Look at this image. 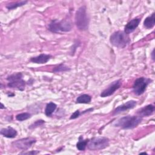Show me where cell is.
I'll return each instance as SVG.
<instances>
[{
	"label": "cell",
	"mask_w": 155,
	"mask_h": 155,
	"mask_svg": "<svg viewBox=\"0 0 155 155\" xmlns=\"http://www.w3.org/2000/svg\"><path fill=\"white\" fill-rule=\"evenodd\" d=\"M57 105L54 103L50 102L47 104L45 109V114L47 116H50L56 109Z\"/></svg>",
	"instance_id": "17"
},
{
	"label": "cell",
	"mask_w": 155,
	"mask_h": 155,
	"mask_svg": "<svg viewBox=\"0 0 155 155\" xmlns=\"http://www.w3.org/2000/svg\"><path fill=\"white\" fill-rule=\"evenodd\" d=\"M86 10V7L82 5L78 9L75 14V24L77 28L81 31H85L88 28L89 19Z\"/></svg>",
	"instance_id": "1"
},
{
	"label": "cell",
	"mask_w": 155,
	"mask_h": 155,
	"mask_svg": "<svg viewBox=\"0 0 155 155\" xmlns=\"http://www.w3.org/2000/svg\"><path fill=\"white\" fill-rule=\"evenodd\" d=\"M27 1H18V2H12L6 5V8L8 10H13L19 7H21L27 3Z\"/></svg>",
	"instance_id": "19"
},
{
	"label": "cell",
	"mask_w": 155,
	"mask_h": 155,
	"mask_svg": "<svg viewBox=\"0 0 155 155\" xmlns=\"http://www.w3.org/2000/svg\"><path fill=\"white\" fill-rule=\"evenodd\" d=\"M154 13H153L151 15L148 16L145 18V19L143 21V25L147 28H151L154 26Z\"/></svg>",
	"instance_id": "15"
},
{
	"label": "cell",
	"mask_w": 155,
	"mask_h": 155,
	"mask_svg": "<svg viewBox=\"0 0 155 155\" xmlns=\"http://www.w3.org/2000/svg\"><path fill=\"white\" fill-rule=\"evenodd\" d=\"M69 70H70V68L63 64H61L58 65V66L55 67L53 70V71L55 73L62 72V71L64 72V71H67Z\"/></svg>",
	"instance_id": "20"
},
{
	"label": "cell",
	"mask_w": 155,
	"mask_h": 155,
	"mask_svg": "<svg viewBox=\"0 0 155 155\" xmlns=\"http://www.w3.org/2000/svg\"><path fill=\"white\" fill-rule=\"evenodd\" d=\"M154 50H153L152 51V52H151V58H152L153 60H154Z\"/></svg>",
	"instance_id": "25"
},
{
	"label": "cell",
	"mask_w": 155,
	"mask_h": 155,
	"mask_svg": "<svg viewBox=\"0 0 155 155\" xmlns=\"http://www.w3.org/2000/svg\"><path fill=\"white\" fill-rule=\"evenodd\" d=\"M0 133L1 135L7 138H14L18 134L17 131L15 128L11 127H8L7 128H2L1 130Z\"/></svg>",
	"instance_id": "14"
},
{
	"label": "cell",
	"mask_w": 155,
	"mask_h": 155,
	"mask_svg": "<svg viewBox=\"0 0 155 155\" xmlns=\"http://www.w3.org/2000/svg\"><path fill=\"white\" fill-rule=\"evenodd\" d=\"M51 58H52V56L50 54L42 53L37 56L31 58L30 59V61L33 63L43 64L47 62Z\"/></svg>",
	"instance_id": "12"
},
{
	"label": "cell",
	"mask_w": 155,
	"mask_h": 155,
	"mask_svg": "<svg viewBox=\"0 0 155 155\" xmlns=\"http://www.w3.org/2000/svg\"><path fill=\"white\" fill-rule=\"evenodd\" d=\"M111 44L117 48H122L125 47L130 42V39L128 35L124 31H117L114 32L110 37Z\"/></svg>",
	"instance_id": "3"
},
{
	"label": "cell",
	"mask_w": 155,
	"mask_h": 155,
	"mask_svg": "<svg viewBox=\"0 0 155 155\" xmlns=\"http://www.w3.org/2000/svg\"><path fill=\"white\" fill-rule=\"evenodd\" d=\"M110 140L105 137H96L88 140L87 148L90 150H100L105 149L109 146Z\"/></svg>",
	"instance_id": "6"
},
{
	"label": "cell",
	"mask_w": 155,
	"mask_h": 155,
	"mask_svg": "<svg viewBox=\"0 0 155 155\" xmlns=\"http://www.w3.org/2000/svg\"><path fill=\"white\" fill-rule=\"evenodd\" d=\"M154 111V106L152 104H149L137 110V114L142 117H147L151 115Z\"/></svg>",
	"instance_id": "13"
},
{
	"label": "cell",
	"mask_w": 155,
	"mask_h": 155,
	"mask_svg": "<svg viewBox=\"0 0 155 155\" xmlns=\"http://www.w3.org/2000/svg\"><path fill=\"white\" fill-rule=\"evenodd\" d=\"M45 123V121L44 120H42V119H40V120H36L35 122H33L32 124H31L29 127H28V128L29 129H31V130H33V129H35L38 127H40L41 125H42L44 124Z\"/></svg>",
	"instance_id": "22"
},
{
	"label": "cell",
	"mask_w": 155,
	"mask_h": 155,
	"mask_svg": "<svg viewBox=\"0 0 155 155\" xmlns=\"http://www.w3.org/2000/svg\"><path fill=\"white\" fill-rule=\"evenodd\" d=\"M88 139L84 140L82 136H80L79 137V141L76 143V148L79 151H84L87 146V143L88 142Z\"/></svg>",
	"instance_id": "18"
},
{
	"label": "cell",
	"mask_w": 155,
	"mask_h": 155,
	"mask_svg": "<svg viewBox=\"0 0 155 155\" xmlns=\"http://www.w3.org/2000/svg\"><path fill=\"white\" fill-rule=\"evenodd\" d=\"M121 86V81L120 79L116 80L111 82L105 89H104L101 93L100 96L102 97H105L110 96L114 94V93Z\"/></svg>",
	"instance_id": "9"
},
{
	"label": "cell",
	"mask_w": 155,
	"mask_h": 155,
	"mask_svg": "<svg viewBox=\"0 0 155 155\" xmlns=\"http://www.w3.org/2000/svg\"><path fill=\"white\" fill-rule=\"evenodd\" d=\"M91 101V97L87 94H84L80 95L76 98V102L78 104H89Z\"/></svg>",
	"instance_id": "16"
},
{
	"label": "cell",
	"mask_w": 155,
	"mask_h": 155,
	"mask_svg": "<svg viewBox=\"0 0 155 155\" xmlns=\"http://www.w3.org/2000/svg\"><path fill=\"white\" fill-rule=\"evenodd\" d=\"M140 154H147V153H145V152H143V153H140Z\"/></svg>",
	"instance_id": "27"
},
{
	"label": "cell",
	"mask_w": 155,
	"mask_h": 155,
	"mask_svg": "<svg viewBox=\"0 0 155 155\" xmlns=\"http://www.w3.org/2000/svg\"><path fill=\"white\" fill-rule=\"evenodd\" d=\"M142 121V117L139 116H127L119 119L114 126L122 129H133L136 127Z\"/></svg>",
	"instance_id": "2"
},
{
	"label": "cell",
	"mask_w": 155,
	"mask_h": 155,
	"mask_svg": "<svg viewBox=\"0 0 155 155\" xmlns=\"http://www.w3.org/2000/svg\"><path fill=\"white\" fill-rule=\"evenodd\" d=\"M71 28L72 26L71 22L69 20L66 19H64L61 21L54 19L48 24V30L50 31L55 33L68 32L71 31Z\"/></svg>",
	"instance_id": "4"
},
{
	"label": "cell",
	"mask_w": 155,
	"mask_h": 155,
	"mask_svg": "<svg viewBox=\"0 0 155 155\" xmlns=\"http://www.w3.org/2000/svg\"><path fill=\"white\" fill-rule=\"evenodd\" d=\"M36 142V139L33 137H25L13 141L12 144L15 147L21 150H27Z\"/></svg>",
	"instance_id": "8"
},
{
	"label": "cell",
	"mask_w": 155,
	"mask_h": 155,
	"mask_svg": "<svg viewBox=\"0 0 155 155\" xmlns=\"http://www.w3.org/2000/svg\"><path fill=\"white\" fill-rule=\"evenodd\" d=\"M80 115H81L80 111L79 110H76L71 115L70 119H75L78 118Z\"/></svg>",
	"instance_id": "23"
},
{
	"label": "cell",
	"mask_w": 155,
	"mask_h": 155,
	"mask_svg": "<svg viewBox=\"0 0 155 155\" xmlns=\"http://www.w3.org/2000/svg\"><path fill=\"white\" fill-rule=\"evenodd\" d=\"M151 82V79L144 77L136 79L133 85V91L134 93L137 96L142 94L147 90L148 85Z\"/></svg>",
	"instance_id": "7"
},
{
	"label": "cell",
	"mask_w": 155,
	"mask_h": 155,
	"mask_svg": "<svg viewBox=\"0 0 155 155\" xmlns=\"http://www.w3.org/2000/svg\"><path fill=\"white\" fill-rule=\"evenodd\" d=\"M39 153V151L37 150H32L30 151H27V152H22L20 153V154H31V155H35L38 154Z\"/></svg>",
	"instance_id": "24"
},
{
	"label": "cell",
	"mask_w": 155,
	"mask_h": 155,
	"mask_svg": "<svg viewBox=\"0 0 155 155\" xmlns=\"http://www.w3.org/2000/svg\"><path fill=\"white\" fill-rule=\"evenodd\" d=\"M3 108H5V107H4V105H3V104H2V103H1V109H3Z\"/></svg>",
	"instance_id": "26"
},
{
	"label": "cell",
	"mask_w": 155,
	"mask_h": 155,
	"mask_svg": "<svg viewBox=\"0 0 155 155\" xmlns=\"http://www.w3.org/2000/svg\"><path fill=\"white\" fill-rule=\"evenodd\" d=\"M8 81L7 86L10 88H16L21 91H23L25 86V81L22 79V74L21 73H13L7 78Z\"/></svg>",
	"instance_id": "5"
},
{
	"label": "cell",
	"mask_w": 155,
	"mask_h": 155,
	"mask_svg": "<svg viewBox=\"0 0 155 155\" xmlns=\"http://www.w3.org/2000/svg\"><path fill=\"white\" fill-rule=\"evenodd\" d=\"M136 104H137V102L136 101H134V100L128 101L126 102L125 103H124V104L119 105L117 108H116L114 110L113 114H119V113L124 112L126 110L132 109L136 105Z\"/></svg>",
	"instance_id": "10"
},
{
	"label": "cell",
	"mask_w": 155,
	"mask_h": 155,
	"mask_svg": "<svg viewBox=\"0 0 155 155\" xmlns=\"http://www.w3.org/2000/svg\"><path fill=\"white\" fill-rule=\"evenodd\" d=\"M140 19L139 18H134L130 21L124 27V33L127 35L132 33L138 27Z\"/></svg>",
	"instance_id": "11"
},
{
	"label": "cell",
	"mask_w": 155,
	"mask_h": 155,
	"mask_svg": "<svg viewBox=\"0 0 155 155\" xmlns=\"http://www.w3.org/2000/svg\"><path fill=\"white\" fill-rule=\"evenodd\" d=\"M31 117V114L29 113H22L18 114L16 116V119L19 121H23L29 119Z\"/></svg>",
	"instance_id": "21"
}]
</instances>
